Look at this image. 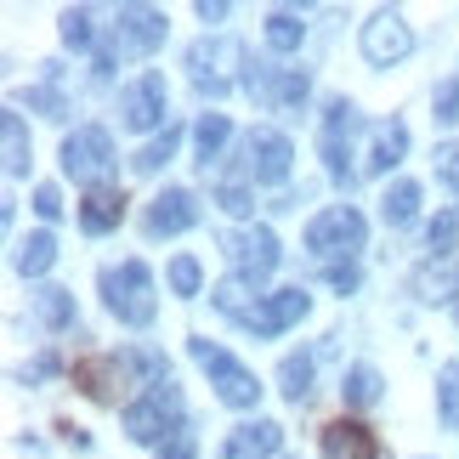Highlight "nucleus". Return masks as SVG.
<instances>
[{
  "label": "nucleus",
  "mask_w": 459,
  "mask_h": 459,
  "mask_svg": "<svg viewBox=\"0 0 459 459\" xmlns=\"http://www.w3.org/2000/svg\"><path fill=\"white\" fill-rule=\"evenodd\" d=\"M102 301L119 317L126 329H148L153 312H159V290H153V273L148 261H119V267H102Z\"/></svg>",
  "instance_id": "1"
},
{
  "label": "nucleus",
  "mask_w": 459,
  "mask_h": 459,
  "mask_svg": "<svg viewBox=\"0 0 459 459\" xmlns=\"http://www.w3.org/2000/svg\"><path fill=\"white\" fill-rule=\"evenodd\" d=\"M182 63H187V80L199 85L204 97H227L233 85H244L238 68H250V57H244V46L233 34H204V40H193Z\"/></svg>",
  "instance_id": "2"
},
{
  "label": "nucleus",
  "mask_w": 459,
  "mask_h": 459,
  "mask_svg": "<svg viewBox=\"0 0 459 459\" xmlns=\"http://www.w3.org/2000/svg\"><path fill=\"white\" fill-rule=\"evenodd\" d=\"M187 351H193V363L210 375V385H216V397L227 403V409H255L261 403V380L233 358V351H221L216 341H204V334H193Z\"/></svg>",
  "instance_id": "3"
},
{
  "label": "nucleus",
  "mask_w": 459,
  "mask_h": 459,
  "mask_svg": "<svg viewBox=\"0 0 459 459\" xmlns=\"http://www.w3.org/2000/svg\"><path fill=\"white\" fill-rule=\"evenodd\" d=\"M187 420H182V392L176 385H153L143 403H131L126 409V437L143 448H165L170 437H182Z\"/></svg>",
  "instance_id": "4"
},
{
  "label": "nucleus",
  "mask_w": 459,
  "mask_h": 459,
  "mask_svg": "<svg viewBox=\"0 0 459 459\" xmlns=\"http://www.w3.org/2000/svg\"><path fill=\"white\" fill-rule=\"evenodd\" d=\"M363 238H368V221L351 204H329L307 221V250L324 255V261H351L363 250Z\"/></svg>",
  "instance_id": "5"
},
{
  "label": "nucleus",
  "mask_w": 459,
  "mask_h": 459,
  "mask_svg": "<svg viewBox=\"0 0 459 459\" xmlns=\"http://www.w3.org/2000/svg\"><path fill=\"white\" fill-rule=\"evenodd\" d=\"M63 176H74L80 187H108L114 176V136L102 126H80L74 136L63 143Z\"/></svg>",
  "instance_id": "6"
},
{
  "label": "nucleus",
  "mask_w": 459,
  "mask_h": 459,
  "mask_svg": "<svg viewBox=\"0 0 459 459\" xmlns=\"http://www.w3.org/2000/svg\"><path fill=\"white\" fill-rule=\"evenodd\" d=\"M363 131V119H358V108H351L346 97H334L329 108H324V170H329V182H341V187H351V170L346 159H351V136Z\"/></svg>",
  "instance_id": "7"
},
{
  "label": "nucleus",
  "mask_w": 459,
  "mask_h": 459,
  "mask_svg": "<svg viewBox=\"0 0 459 459\" xmlns=\"http://www.w3.org/2000/svg\"><path fill=\"white\" fill-rule=\"evenodd\" d=\"M363 57L375 63V68H392V63H403L414 51V29H409V17L403 12H375L363 23Z\"/></svg>",
  "instance_id": "8"
},
{
  "label": "nucleus",
  "mask_w": 459,
  "mask_h": 459,
  "mask_svg": "<svg viewBox=\"0 0 459 459\" xmlns=\"http://www.w3.org/2000/svg\"><path fill=\"white\" fill-rule=\"evenodd\" d=\"M165 108H170L165 74H136L126 91H119V126H126V131H153V126H165Z\"/></svg>",
  "instance_id": "9"
},
{
  "label": "nucleus",
  "mask_w": 459,
  "mask_h": 459,
  "mask_svg": "<svg viewBox=\"0 0 459 459\" xmlns=\"http://www.w3.org/2000/svg\"><path fill=\"white\" fill-rule=\"evenodd\" d=\"M295 165V148H290V136L284 131H250L244 136V176L261 187H278L290 176Z\"/></svg>",
  "instance_id": "10"
},
{
  "label": "nucleus",
  "mask_w": 459,
  "mask_h": 459,
  "mask_svg": "<svg viewBox=\"0 0 459 459\" xmlns=\"http://www.w3.org/2000/svg\"><path fill=\"white\" fill-rule=\"evenodd\" d=\"M221 250L233 255V267H238L244 278H255V284L278 267V261H284L273 227H238V233H221Z\"/></svg>",
  "instance_id": "11"
},
{
  "label": "nucleus",
  "mask_w": 459,
  "mask_h": 459,
  "mask_svg": "<svg viewBox=\"0 0 459 459\" xmlns=\"http://www.w3.org/2000/svg\"><path fill=\"white\" fill-rule=\"evenodd\" d=\"M307 312H312V295H307V290H273L267 301H261L250 317H244V329H250L255 341H273V334L295 329V324H301Z\"/></svg>",
  "instance_id": "12"
},
{
  "label": "nucleus",
  "mask_w": 459,
  "mask_h": 459,
  "mask_svg": "<svg viewBox=\"0 0 459 459\" xmlns=\"http://www.w3.org/2000/svg\"><path fill=\"white\" fill-rule=\"evenodd\" d=\"M409 290H414L420 307H454L459 301V250H443V255L420 261L414 278H409Z\"/></svg>",
  "instance_id": "13"
},
{
  "label": "nucleus",
  "mask_w": 459,
  "mask_h": 459,
  "mask_svg": "<svg viewBox=\"0 0 459 459\" xmlns=\"http://www.w3.org/2000/svg\"><path fill=\"white\" fill-rule=\"evenodd\" d=\"M199 221V199H193L187 187H165L159 199L143 210V233L148 238H176V233H187V227Z\"/></svg>",
  "instance_id": "14"
},
{
  "label": "nucleus",
  "mask_w": 459,
  "mask_h": 459,
  "mask_svg": "<svg viewBox=\"0 0 459 459\" xmlns=\"http://www.w3.org/2000/svg\"><path fill=\"white\" fill-rule=\"evenodd\" d=\"M165 12H153V6H119L114 17V46L119 51H159L165 46Z\"/></svg>",
  "instance_id": "15"
},
{
  "label": "nucleus",
  "mask_w": 459,
  "mask_h": 459,
  "mask_svg": "<svg viewBox=\"0 0 459 459\" xmlns=\"http://www.w3.org/2000/svg\"><path fill=\"white\" fill-rule=\"evenodd\" d=\"M317 448H324V459H380V437L363 420H334V426H324Z\"/></svg>",
  "instance_id": "16"
},
{
  "label": "nucleus",
  "mask_w": 459,
  "mask_h": 459,
  "mask_svg": "<svg viewBox=\"0 0 459 459\" xmlns=\"http://www.w3.org/2000/svg\"><path fill=\"white\" fill-rule=\"evenodd\" d=\"M278 443H284V426H278V420H250V426L227 431L216 459H278Z\"/></svg>",
  "instance_id": "17"
},
{
  "label": "nucleus",
  "mask_w": 459,
  "mask_h": 459,
  "mask_svg": "<svg viewBox=\"0 0 459 459\" xmlns=\"http://www.w3.org/2000/svg\"><path fill=\"white\" fill-rule=\"evenodd\" d=\"M403 153H409V126H403V119H380V126L368 131V159H363V170H368V176H385Z\"/></svg>",
  "instance_id": "18"
},
{
  "label": "nucleus",
  "mask_w": 459,
  "mask_h": 459,
  "mask_svg": "<svg viewBox=\"0 0 459 459\" xmlns=\"http://www.w3.org/2000/svg\"><path fill=\"white\" fill-rule=\"evenodd\" d=\"M126 380V358H80L74 363V385L91 403H114V385Z\"/></svg>",
  "instance_id": "19"
},
{
  "label": "nucleus",
  "mask_w": 459,
  "mask_h": 459,
  "mask_svg": "<svg viewBox=\"0 0 459 459\" xmlns=\"http://www.w3.org/2000/svg\"><path fill=\"white\" fill-rule=\"evenodd\" d=\"M210 301H216V312H227V317H238V324H244V317H250L261 301H267V295H261V284H255V278L233 273V278H221V284L210 290Z\"/></svg>",
  "instance_id": "20"
},
{
  "label": "nucleus",
  "mask_w": 459,
  "mask_h": 459,
  "mask_svg": "<svg viewBox=\"0 0 459 459\" xmlns=\"http://www.w3.org/2000/svg\"><path fill=\"white\" fill-rule=\"evenodd\" d=\"M119 216H126V199H119L114 187H97V193H85V199H80V227H85L91 238L114 233Z\"/></svg>",
  "instance_id": "21"
},
{
  "label": "nucleus",
  "mask_w": 459,
  "mask_h": 459,
  "mask_svg": "<svg viewBox=\"0 0 459 459\" xmlns=\"http://www.w3.org/2000/svg\"><path fill=\"white\" fill-rule=\"evenodd\" d=\"M385 392V380H380V368L375 363H351L346 375H341V397H346V409H375Z\"/></svg>",
  "instance_id": "22"
},
{
  "label": "nucleus",
  "mask_w": 459,
  "mask_h": 459,
  "mask_svg": "<svg viewBox=\"0 0 459 459\" xmlns=\"http://www.w3.org/2000/svg\"><path fill=\"white\" fill-rule=\"evenodd\" d=\"M414 216H420V182L403 176V182H392L380 193V221L385 227H414Z\"/></svg>",
  "instance_id": "23"
},
{
  "label": "nucleus",
  "mask_w": 459,
  "mask_h": 459,
  "mask_svg": "<svg viewBox=\"0 0 459 459\" xmlns=\"http://www.w3.org/2000/svg\"><path fill=\"white\" fill-rule=\"evenodd\" d=\"M0 148H6V176H29V126H23V114L6 108L0 114Z\"/></svg>",
  "instance_id": "24"
},
{
  "label": "nucleus",
  "mask_w": 459,
  "mask_h": 459,
  "mask_svg": "<svg viewBox=\"0 0 459 459\" xmlns=\"http://www.w3.org/2000/svg\"><path fill=\"white\" fill-rule=\"evenodd\" d=\"M227 143H233V119H227V114H204L199 126H193V148H199V165H204V170L221 159Z\"/></svg>",
  "instance_id": "25"
},
{
  "label": "nucleus",
  "mask_w": 459,
  "mask_h": 459,
  "mask_svg": "<svg viewBox=\"0 0 459 459\" xmlns=\"http://www.w3.org/2000/svg\"><path fill=\"white\" fill-rule=\"evenodd\" d=\"M312 368H317V351H290V358L278 363V385H284L290 403H307L312 397Z\"/></svg>",
  "instance_id": "26"
},
{
  "label": "nucleus",
  "mask_w": 459,
  "mask_h": 459,
  "mask_svg": "<svg viewBox=\"0 0 459 459\" xmlns=\"http://www.w3.org/2000/svg\"><path fill=\"white\" fill-rule=\"evenodd\" d=\"M51 261H57V238L51 233H29L23 244H17V273L23 278H46Z\"/></svg>",
  "instance_id": "27"
},
{
  "label": "nucleus",
  "mask_w": 459,
  "mask_h": 459,
  "mask_svg": "<svg viewBox=\"0 0 459 459\" xmlns=\"http://www.w3.org/2000/svg\"><path fill=\"white\" fill-rule=\"evenodd\" d=\"M34 317H40L46 329H68V324H74V295L57 290V284H46L40 295H34Z\"/></svg>",
  "instance_id": "28"
},
{
  "label": "nucleus",
  "mask_w": 459,
  "mask_h": 459,
  "mask_svg": "<svg viewBox=\"0 0 459 459\" xmlns=\"http://www.w3.org/2000/svg\"><path fill=\"white\" fill-rule=\"evenodd\" d=\"M437 414H443L448 431H459V358L437 368Z\"/></svg>",
  "instance_id": "29"
},
{
  "label": "nucleus",
  "mask_w": 459,
  "mask_h": 459,
  "mask_svg": "<svg viewBox=\"0 0 459 459\" xmlns=\"http://www.w3.org/2000/svg\"><path fill=\"white\" fill-rule=\"evenodd\" d=\"M176 148H182V126H165V131H159V136H153V143H148L143 153L131 159V165L143 170V176H153L159 165H170V159H176Z\"/></svg>",
  "instance_id": "30"
},
{
  "label": "nucleus",
  "mask_w": 459,
  "mask_h": 459,
  "mask_svg": "<svg viewBox=\"0 0 459 459\" xmlns=\"http://www.w3.org/2000/svg\"><path fill=\"white\" fill-rule=\"evenodd\" d=\"M301 40H307V23L295 12H273L267 17V46L273 51H301Z\"/></svg>",
  "instance_id": "31"
},
{
  "label": "nucleus",
  "mask_w": 459,
  "mask_h": 459,
  "mask_svg": "<svg viewBox=\"0 0 459 459\" xmlns=\"http://www.w3.org/2000/svg\"><path fill=\"white\" fill-rule=\"evenodd\" d=\"M278 80H284V68H278V63H250V74H244V91H250L261 108H273Z\"/></svg>",
  "instance_id": "32"
},
{
  "label": "nucleus",
  "mask_w": 459,
  "mask_h": 459,
  "mask_svg": "<svg viewBox=\"0 0 459 459\" xmlns=\"http://www.w3.org/2000/svg\"><path fill=\"white\" fill-rule=\"evenodd\" d=\"M312 91V80H307V68H284V80H278V97H273V114H290V108H301Z\"/></svg>",
  "instance_id": "33"
},
{
  "label": "nucleus",
  "mask_w": 459,
  "mask_h": 459,
  "mask_svg": "<svg viewBox=\"0 0 459 459\" xmlns=\"http://www.w3.org/2000/svg\"><path fill=\"white\" fill-rule=\"evenodd\" d=\"M165 278H170V290L182 295V301H193V295H199V284H204V273H199V261H193V255H176Z\"/></svg>",
  "instance_id": "34"
},
{
  "label": "nucleus",
  "mask_w": 459,
  "mask_h": 459,
  "mask_svg": "<svg viewBox=\"0 0 459 459\" xmlns=\"http://www.w3.org/2000/svg\"><path fill=\"white\" fill-rule=\"evenodd\" d=\"M91 40H97V29H91V12H85V6H68V12H63V46L85 51Z\"/></svg>",
  "instance_id": "35"
},
{
  "label": "nucleus",
  "mask_w": 459,
  "mask_h": 459,
  "mask_svg": "<svg viewBox=\"0 0 459 459\" xmlns=\"http://www.w3.org/2000/svg\"><path fill=\"white\" fill-rule=\"evenodd\" d=\"M454 238H459V204H454V210H437V216H431V227H426V244H431L437 255H443V250H454Z\"/></svg>",
  "instance_id": "36"
},
{
  "label": "nucleus",
  "mask_w": 459,
  "mask_h": 459,
  "mask_svg": "<svg viewBox=\"0 0 459 459\" xmlns=\"http://www.w3.org/2000/svg\"><path fill=\"white\" fill-rule=\"evenodd\" d=\"M431 114L443 119V126H459V74L437 80V91H431Z\"/></svg>",
  "instance_id": "37"
},
{
  "label": "nucleus",
  "mask_w": 459,
  "mask_h": 459,
  "mask_svg": "<svg viewBox=\"0 0 459 459\" xmlns=\"http://www.w3.org/2000/svg\"><path fill=\"white\" fill-rule=\"evenodd\" d=\"M216 204L227 210V216H250V210H255V193L244 187V182H221L216 187Z\"/></svg>",
  "instance_id": "38"
},
{
  "label": "nucleus",
  "mask_w": 459,
  "mask_h": 459,
  "mask_svg": "<svg viewBox=\"0 0 459 459\" xmlns=\"http://www.w3.org/2000/svg\"><path fill=\"white\" fill-rule=\"evenodd\" d=\"M431 165H437V182H448L459 193V143H443V148L431 153Z\"/></svg>",
  "instance_id": "39"
},
{
  "label": "nucleus",
  "mask_w": 459,
  "mask_h": 459,
  "mask_svg": "<svg viewBox=\"0 0 459 459\" xmlns=\"http://www.w3.org/2000/svg\"><path fill=\"white\" fill-rule=\"evenodd\" d=\"M29 108H40L46 119H68V102L51 91V85H34V91H29Z\"/></svg>",
  "instance_id": "40"
},
{
  "label": "nucleus",
  "mask_w": 459,
  "mask_h": 459,
  "mask_svg": "<svg viewBox=\"0 0 459 459\" xmlns=\"http://www.w3.org/2000/svg\"><path fill=\"white\" fill-rule=\"evenodd\" d=\"M57 375V351H40L29 368H17V385H40V380H51Z\"/></svg>",
  "instance_id": "41"
},
{
  "label": "nucleus",
  "mask_w": 459,
  "mask_h": 459,
  "mask_svg": "<svg viewBox=\"0 0 459 459\" xmlns=\"http://www.w3.org/2000/svg\"><path fill=\"white\" fill-rule=\"evenodd\" d=\"M34 216H40V221H57V216H63V193L51 187V182L34 187Z\"/></svg>",
  "instance_id": "42"
},
{
  "label": "nucleus",
  "mask_w": 459,
  "mask_h": 459,
  "mask_svg": "<svg viewBox=\"0 0 459 459\" xmlns=\"http://www.w3.org/2000/svg\"><path fill=\"white\" fill-rule=\"evenodd\" d=\"M329 290H341V295H351L358 290V261H329Z\"/></svg>",
  "instance_id": "43"
},
{
  "label": "nucleus",
  "mask_w": 459,
  "mask_h": 459,
  "mask_svg": "<svg viewBox=\"0 0 459 459\" xmlns=\"http://www.w3.org/2000/svg\"><path fill=\"white\" fill-rule=\"evenodd\" d=\"M159 459H199V443H193V431H182V437H170V443L159 448Z\"/></svg>",
  "instance_id": "44"
},
{
  "label": "nucleus",
  "mask_w": 459,
  "mask_h": 459,
  "mask_svg": "<svg viewBox=\"0 0 459 459\" xmlns=\"http://www.w3.org/2000/svg\"><path fill=\"white\" fill-rule=\"evenodd\" d=\"M199 17H204V23H221V17H227V0H199Z\"/></svg>",
  "instance_id": "45"
},
{
  "label": "nucleus",
  "mask_w": 459,
  "mask_h": 459,
  "mask_svg": "<svg viewBox=\"0 0 459 459\" xmlns=\"http://www.w3.org/2000/svg\"><path fill=\"white\" fill-rule=\"evenodd\" d=\"M278 459H284V454H278Z\"/></svg>",
  "instance_id": "46"
},
{
  "label": "nucleus",
  "mask_w": 459,
  "mask_h": 459,
  "mask_svg": "<svg viewBox=\"0 0 459 459\" xmlns=\"http://www.w3.org/2000/svg\"><path fill=\"white\" fill-rule=\"evenodd\" d=\"M454 317H459V312H454Z\"/></svg>",
  "instance_id": "47"
}]
</instances>
